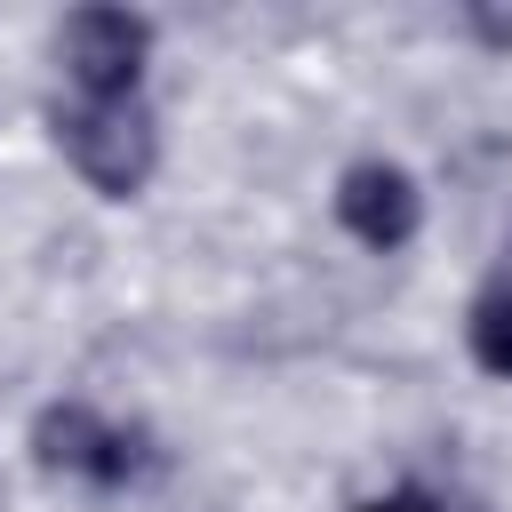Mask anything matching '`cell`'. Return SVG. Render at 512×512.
I'll return each instance as SVG.
<instances>
[{"label":"cell","mask_w":512,"mask_h":512,"mask_svg":"<svg viewBox=\"0 0 512 512\" xmlns=\"http://www.w3.org/2000/svg\"><path fill=\"white\" fill-rule=\"evenodd\" d=\"M48 136L64 152V168L96 192V200H144L160 176V120L152 104H88V96H56L48 104Z\"/></svg>","instance_id":"6da1fadb"},{"label":"cell","mask_w":512,"mask_h":512,"mask_svg":"<svg viewBox=\"0 0 512 512\" xmlns=\"http://www.w3.org/2000/svg\"><path fill=\"white\" fill-rule=\"evenodd\" d=\"M24 448H32V464L48 472V480H80V488H136L160 456H152V432L144 424H120V416H104L96 400H40L32 408V432H24Z\"/></svg>","instance_id":"7a4b0ae2"},{"label":"cell","mask_w":512,"mask_h":512,"mask_svg":"<svg viewBox=\"0 0 512 512\" xmlns=\"http://www.w3.org/2000/svg\"><path fill=\"white\" fill-rule=\"evenodd\" d=\"M152 48H160V24L144 8L88 0L56 24V64L72 80V96H88V104H136L144 72H152Z\"/></svg>","instance_id":"3957f363"},{"label":"cell","mask_w":512,"mask_h":512,"mask_svg":"<svg viewBox=\"0 0 512 512\" xmlns=\"http://www.w3.org/2000/svg\"><path fill=\"white\" fill-rule=\"evenodd\" d=\"M336 224L368 248V256H400L424 232V184L408 160L392 152H360L336 168Z\"/></svg>","instance_id":"277c9868"},{"label":"cell","mask_w":512,"mask_h":512,"mask_svg":"<svg viewBox=\"0 0 512 512\" xmlns=\"http://www.w3.org/2000/svg\"><path fill=\"white\" fill-rule=\"evenodd\" d=\"M464 352L480 376L512 384V272H496L472 304H464Z\"/></svg>","instance_id":"5b68a950"},{"label":"cell","mask_w":512,"mask_h":512,"mask_svg":"<svg viewBox=\"0 0 512 512\" xmlns=\"http://www.w3.org/2000/svg\"><path fill=\"white\" fill-rule=\"evenodd\" d=\"M352 512H456L448 496H432V488H416V480H400V488H376V496H360Z\"/></svg>","instance_id":"8992f818"},{"label":"cell","mask_w":512,"mask_h":512,"mask_svg":"<svg viewBox=\"0 0 512 512\" xmlns=\"http://www.w3.org/2000/svg\"><path fill=\"white\" fill-rule=\"evenodd\" d=\"M464 32H480L488 48H512V16H504V8H480V0H472V8H464Z\"/></svg>","instance_id":"52a82bcc"},{"label":"cell","mask_w":512,"mask_h":512,"mask_svg":"<svg viewBox=\"0 0 512 512\" xmlns=\"http://www.w3.org/2000/svg\"><path fill=\"white\" fill-rule=\"evenodd\" d=\"M456 512H472V504H456Z\"/></svg>","instance_id":"ba28073f"}]
</instances>
